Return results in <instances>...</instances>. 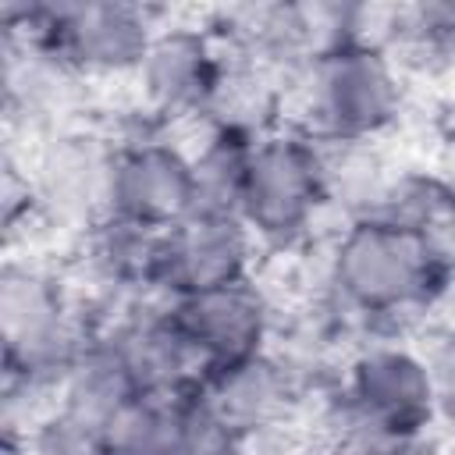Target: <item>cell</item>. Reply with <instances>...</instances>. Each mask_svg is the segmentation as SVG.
I'll return each instance as SVG.
<instances>
[{
  "instance_id": "1",
  "label": "cell",
  "mask_w": 455,
  "mask_h": 455,
  "mask_svg": "<svg viewBox=\"0 0 455 455\" xmlns=\"http://www.w3.org/2000/svg\"><path fill=\"white\" fill-rule=\"evenodd\" d=\"M444 281L437 235L380 217H355L338 238L331 284L355 313H402L427 302Z\"/></svg>"
},
{
  "instance_id": "3",
  "label": "cell",
  "mask_w": 455,
  "mask_h": 455,
  "mask_svg": "<svg viewBox=\"0 0 455 455\" xmlns=\"http://www.w3.org/2000/svg\"><path fill=\"white\" fill-rule=\"evenodd\" d=\"M4 14L21 18V25H7V32L36 39L75 75L139 71L156 36L149 14L128 4H43L7 7Z\"/></svg>"
},
{
  "instance_id": "12",
  "label": "cell",
  "mask_w": 455,
  "mask_h": 455,
  "mask_svg": "<svg viewBox=\"0 0 455 455\" xmlns=\"http://www.w3.org/2000/svg\"><path fill=\"white\" fill-rule=\"evenodd\" d=\"M291 373L267 352L235 363L228 370H217L203 384V402L245 441L267 427H277V419L291 405Z\"/></svg>"
},
{
  "instance_id": "11",
  "label": "cell",
  "mask_w": 455,
  "mask_h": 455,
  "mask_svg": "<svg viewBox=\"0 0 455 455\" xmlns=\"http://www.w3.org/2000/svg\"><path fill=\"white\" fill-rule=\"evenodd\" d=\"M135 75L153 114L185 117L213 107L228 68L220 64L210 32L196 25H167L156 28Z\"/></svg>"
},
{
  "instance_id": "2",
  "label": "cell",
  "mask_w": 455,
  "mask_h": 455,
  "mask_svg": "<svg viewBox=\"0 0 455 455\" xmlns=\"http://www.w3.org/2000/svg\"><path fill=\"white\" fill-rule=\"evenodd\" d=\"M0 334L7 384L21 387H60L89 348L60 281L18 259H7L0 274Z\"/></svg>"
},
{
  "instance_id": "7",
  "label": "cell",
  "mask_w": 455,
  "mask_h": 455,
  "mask_svg": "<svg viewBox=\"0 0 455 455\" xmlns=\"http://www.w3.org/2000/svg\"><path fill=\"white\" fill-rule=\"evenodd\" d=\"M345 398H348L345 412L352 419L405 448L437 412L423 352H409L395 345H373L352 363Z\"/></svg>"
},
{
  "instance_id": "13",
  "label": "cell",
  "mask_w": 455,
  "mask_h": 455,
  "mask_svg": "<svg viewBox=\"0 0 455 455\" xmlns=\"http://www.w3.org/2000/svg\"><path fill=\"white\" fill-rule=\"evenodd\" d=\"M132 398H139V387L132 384L128 370L117 363L103 338L92 341L60 380V412L75 416L78 423L100 434Z\"/></svg>"
},
{
  "instance_id": "18",
  "label": "cell",
  "mask_w": 455,
  "mask_h": 455,
  "mask_svg": "<svg viewBox=\"0 0 455 455\" xmlns=\"http://www.w3.org/2000/svg\"><path fill=\"white\" fill-rule=\"evenodd\" d=\"M448 18H451V28H455V7H448Z\"/></svg>"
},
{
  "instance_id": "17",
  "label": "cell",
  "mask_w": 455,
  "mask_h": 455,
  "mask_svg": "<svg viewBox=\"0 0 455 455\" xmlns=\"http://www.w3.org/2000/svg\"><path fill=\"white\" fill-rule=\"evenodd\" d=\"M0 455H28L25 437H21V434H4V448H0Z\"/></svg>"
},
{
  "instance_id": "5",
  "label": "cell",
  "mask_w": 455,
  "mask_h": 455,
  "mask_svg": "<svg viewBox=\"0 0 455 455\" xmlns=\"http://www.w3.org/2000/svg\"><path fill=\"white\" fill-rule=\"evenodd\" d=\"M327 192V160L306 135H256L238 217L252 238L291 242L309 228Z\"/></svg>"
},
{
  "instance_id": "14",
  "label": "cell",
  "mask_w": 455,
  "mask_h": 455,
  "mask_svg": "<svg viewBox=\"0 0 455 455\" xmlns=\"http://www.w3.org/2000/svg\"><path fill=\"white\" fill-rule=\"evenodd\" d=\"M21 437L28 444V455H110L100 430L78 423L60 409L36 419L28 430H21Z\"/></svg>"
},
{
  "instance_id": "16",
  "label": "cell",
  "mask_w": 455,
  "mask_h": 455,
  "mask_svg": "<svg viewBox=\"0 0 455 455\" xmlns=\"http://www.w3.org/2000/svg\"><path fill=\"white\" fill-rule=\"evenodd\" d=\"M423 363L434 384V402L437 412L455 423V323L441 327L434 341L423 348Z\"/></svg>"
},
{
  "instance_id": "9",
  "label": "cell",
  "mask_w": 455,
  "mask_h": 455,
  "mask_svg": "<svg viewBox=\"0 0 455 455\" xmlns=\"http://www.w3.org/2000/svg\"><path fill=\"white\" fill-rule=\"evenodd\" d=\"M252 245L256 238L238 213L192 210L181 224L164 231L160 288H167L171 299H181L249 281Z\"/></svg>"
},
{
  "instance_id": "15",
  "label": "cell",
  "mask_w": 455,
  "mask_h": 455,
  "mask_svg": "<svg viewBox=\"0 0 455 455\" xmlns=\"http://www.w3.org/2000/svg\"><path fill=\"white\" fill-rule=\"evenodd\" d=\"M242 437L203 402V395H192L178 427V437L171 444V455H238Z\"/></svg>"
},
{
  "instance_id": "6",
  "label": "cell",
  "mask_w": 455,
  "mask_h": 455,
  "mask_svg": "<svg viewBox=\"0 0 455 455\" xmlns=\"http://www.w3.org/2000/svg\"><path fill=\"white\" fill-rule=\"evenodd\" d=\"M114 156L117 149L92 132H53L28 171L36 213L64 228H100L110 217Z\"/></svg>"
},
{
  "instance_id": "8",
  "label": "cell",
  "mask_w": 455,
  "mask_h": 455,
  "mask_svg": "<svg viewBox=\"0 0 455 455\" xmlns=\"http://www.w3.org/2000/svg\"><path fill=\"white\" fill-rule=\"evenodd\" d=\"M196 210L192 156L160 139H142L114 156L110 220L146 231H171Z\"/></svg>"
},
{
  "instance_id": "10",
  "label": "cell",
  "mask_w": 455,
  "mask_h": 455,
  "mask_svg": "<svg viewBox=\"0 0 455 455\" xmlns=\"http://www.w3.org/2000/svg\"><path fill=\"white\" fill-rule=\"evenodd\" d=\"M171 320L199 355L206 377L263 352L270 309L252 281L171 299Z\"/></svg>"
},
{
  "instance_id": "4",
  "label": "cell",
  "mask_w": 455,
  "mask_h": 455,
  "mask_svg": "<svg viewBox=\"0 0 455 455\" xmlns=\"http://www.w3.org/2000/svg\"><path fill=\"white\" fill-rule=\"evenodd\" d=\"M309 68V114L320 135L359 146L380 135L402 107V82L387 50L352 39L316 57Z\"/></svg>"
}]
</instances>
